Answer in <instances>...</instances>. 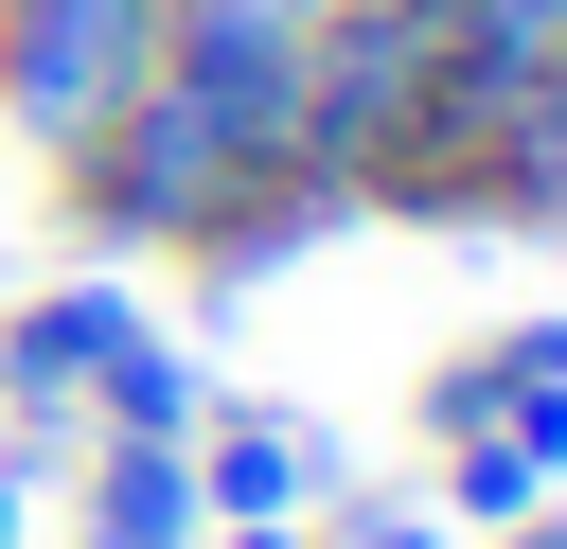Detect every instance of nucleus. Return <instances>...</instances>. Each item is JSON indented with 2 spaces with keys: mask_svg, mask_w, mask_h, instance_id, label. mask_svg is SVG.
Returning a JSON list of instances; mask_svg holds the SVG:
<instances>
[{
  "mask_svg": "<svg viewBox=\"0 0 567 549\" xmlns=\"http://www.w3.org/2000/svg\"><path fill=\"white\" fill-rule=\"evenodd\" d=\"M425 124V0H301V106H284V177L354 195L390 177V142Z\"/></svg>",
  "mask_w": 567,
  "mask_h": 549,
  "instance_id": "obj_1",
  "label": "nucleus"
},
{
  "mask_svg": "<svg viewBox=\"0 0 567 549\" xmlns=\"http://www.w3.org/2000/svg\"><path fill=\"white\" fill-rule=\"evenodd\" d=\"M53 195H71V230H89V248H195V230L248 195V159H230V142H213L159 71H142V89H124V106L53 159Z\"/></svg>",
  "mask_w": 567,
  "mask_h": 549,
  "instance_id": "obj_2",
  "label": "nucleus"
},
{
  "mask_svg": "<svg viewBox=\"0 0 567 549\" xmlns=\"http://www.w3.org/2000/svg\"><path fill=\"white\" fill-rule=\"evenodd\" d=\"M142 71H159V0H0V124L35 159H71Z\"/></svg>",
  "mask_w": 567,
  "mask_h": 549,
  "instance_id": "obj_3",
  "label": "nucleus"
},
{
  "mask_svg": "<svg viewBox=\"0 0 567 549\" xmlns=\"http://www.w3.org/2000/svg\"><path fill=\"white\" fill-rule=\"evenodd\" d=\"M159 89L248 159V177H284V106H301V18H266V0H159Z\"/></svg>",
  "mask_w": 567,
  "mask_h": 549,
  "instance_id": "obj_4",
  "label": "nucleus"
},
{
  "mask_svg": "<svg viewBox=\"0 0 567 549\" xmlns=\"http://www.w3.org/2000/svg\"><path fill=\"white\" fill-rule=\"evenodd\" d=\"M195 496H213V531H301L337 496V443L301 407H195Z\"/></svg>",
  "mask_w": 567,
  "mask_h": 549,
  "instance_id": "obj_5",
  "label": "nucleus"
},
{
  "mask_svg": "<svg viewBox=\"0 0 567 549\" xmlns=\"http://www.w3.org/2000/svg\"><path fill=\"white\" fill-rule=\"evenodd\" d=\"M142 336V283L124 266H71V283H35V301H0V372H18V407H89V372Z\"/></svg>",
  "mask_w": 567,
  "mask_h": 549,
  "instance_id": "obj_6",
  "label": "nucleus"
},
{
  "mask_svg": "<svg viewBox=\"0 0 567 549\" xmlns=\"http://www.w3.org/2000/svg\"><path fill=\"white\" fill-rule=\"evenodd\" d=\"M89 549H213V496H195V443H89Z\"/></svg>",
  "mask_w": 567,
  "mask_h": 549,
  "instance_id": "obj_7",
  "label": "nucleus"
},
{
  "mask_svg": "<svg viewBox=\"0 0 567 549\" xmlns=\"http://www.w3.org/2000/svg\"><path fill=\"white\" fill-rule=\"evenodd\" d=\"M478 230H567V53L496 106V142H478Z\"/></svg>",
  "mask_w": 567,
  "mask_h": 549,
  "instance_id": "obj_8",
  "label": "nucleus"
},
{
  "mask_svg": "<svg viewBox=\"0 0 567 549\" xmlns=\"http://www.w3.org/2000/svg\"><path fill=\"white\" fill-rule=\"evenodd\" d=\"M195 407H213V372H195L159 319H142V336L89 372V425H106V443H195Z\"/></svg>",
  "mask_w": 567,
  "mask_h": 549,
  "instance_id": "obj_9",
  "label": "nucleus"
},
{
  "mask_svg": "<svg viewBox=\"0 0 567 549\" xmlns=\"http://www.w3.org/2000/svg\"><path fill=\"white\" fill-rule=\"evenodd\" d=\"M532 496H567V478H549V460H532L514 425H478V443H443V531H514Z\"/></svg>",
  "mask_w": 567,
  "mask_h": 549,
  "instance_id": "obj_10",
  "label": "nucleus"
},
{
  "mask_svg": "<svg viewBox=\"0 0 567 549\" xmlns=\"http://www.w3.org/2000/svg\"><path fill=\"white\" fill-rule=\"evenodd\" d=\"M301 549H443V496H319Z\"/></svg>",
  "mask_w": 567,
  "mask_h": 549,
  "instance_id": "obj_11",
  "label": "nucleus"
},
{
  "mask_svg": "<svg viewBox=\"0 0 567 549\" xmlns=\"http://www.w3.org/2000/svg\"><path fill=\"white\" fill-rule=\"evenodd\" d=\"M496 407H514V354H496V336H478V354H443V372H425V443H478V425H496Z\"/></svg>",
  "mask_w": 567,
  "mask_h": 549,
  "instance_id": "obj_12",
  "label": "nucleus"
},
{
  "mask_svg": "<svg viewBox=\"0 0 567 549\" xmlns=\"http://www.w3.org/2000/svg\"><path fill=\"white\" fill-rule=\"evenodd\" d=\"M0 549H35V478L18 460H0Z\"/></svg>",
  "mask_w": 567,
  "mask_h": 549,
  "instance_id": "obj_13",
  "label": "nucleus"
},
{
  "mask_svg": "<svg viewBox=\"0 0 567 549\" xmlns=\"http://www.w3.org/2000/svg\"><path fill=\"white\" fill-rule=\"evenodd\" d=\"M496 549H567V514H549V496H532V514H514V531H496Z\"/></svg>",
  "mask_w": 567,
  "mask_h": 549,
  "instance_id": "obj_14",
  "label": "nucleus"
},
{
  "mask_svg": "<svg viewBox=\"0 0 567 549\" xmlns=\"http://www.w3.org/2000/svg\"><path fill=\"white\" fill-rule=\"evenodd\" d=\"M213 549H301V531H213Z\"/></svg>",
  "mask_w": 567,
  "mask_h": 549,
  "instance_id": "obj_15",
  "label": "nucleus"
},
{
  "mask_svg": "<svg viewBox=\"0 0 567 549\" xmlns=\"http://www.w3.org/2000/svg\"><path fill=\"white\" fill-rule=\"evenodd\" d=\"M0 407H18V372H0Z\"/></svg>",
  "mask_w": 567,
  "mask_h": 549,
  "instance_id": "obj_16",
  "label": "nucleus"
},
{
  "mask_svg": "<svg viewBox=\"0 0 567 549\" xmlns=\"http://www.w3.org/2000/svg\"><path fill=\"white\" fill-rule=\"evenodd\" d=\"M266 18H301V0H266Z\"/></svg>",
  "mask_w": 567,
  "mask_h": 549,
  "instance_id": "obj_17",
  "label": "nucleus"
}]
</instances>
